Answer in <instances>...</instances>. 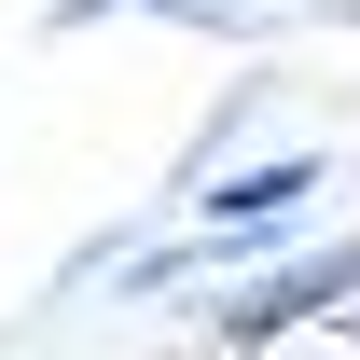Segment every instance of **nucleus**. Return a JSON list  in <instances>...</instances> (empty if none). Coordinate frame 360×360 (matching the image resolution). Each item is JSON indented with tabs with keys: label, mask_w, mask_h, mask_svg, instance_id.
I'll return each mask as SVG.
<instances>
[{
	"label": "nucleus",
	"mask_w": 360,
	"mask_h": 360,
	"mask_svg": "<svg viewBox=\"0 0 360 360\" xmlns=\"http://www.w3.org/2000/svg\"><path fill=\"white\" fill-rule=\"evenodd\" d=\"M347 305H360V236H347V250H319V264H277V277H222L208 333H222V347H277V333L347 319Z\"/></svg>",
	"instance_id": "obj_1"
}]
</instances>
